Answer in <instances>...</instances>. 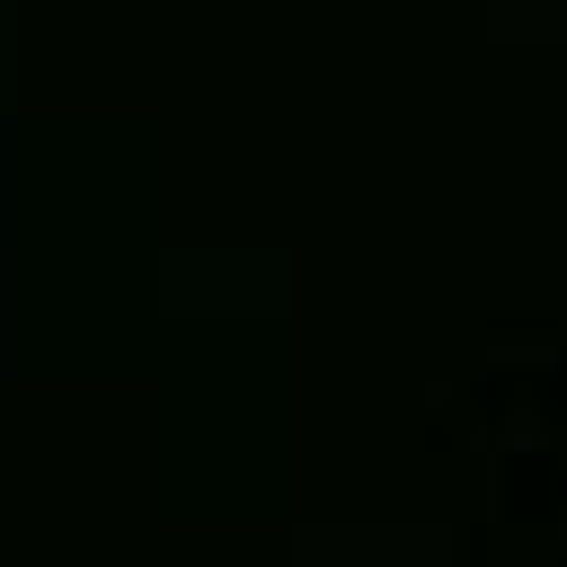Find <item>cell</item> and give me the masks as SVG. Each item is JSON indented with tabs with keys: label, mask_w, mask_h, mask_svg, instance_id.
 Segmentation results:
<instances>
[{
	"label": "cell",
	"mask_w": 567,
	"mask_h": 567,
	"mask_svg": "<svg viewBox=\"0 0 567 567\" xmlns=\"http://www.w3.org/2000/svg\"><path fill=\"white\" fill-rule=\"evenodd\" d=\"M558 540H567V514H558Z\"/></svg>",
	"instance_id": "3957f363"
},
{
	"label": "cell",
	"mask_w": 567,
	"mask_h": 567,
	"mask_svg": "<svg viewBox=\"0 0 567 567\" xmlns=\"http://www.w3.org/2000/svg\"><path fill=\"white\" fill-rule=\"evenodd\" d=\"M487 363H549V337H496Z\"/></svg>",
	"instance_id": "7a4b0ae2"
},
{
	"label": "cell",
	"mask_w": 567,
	"mask_h": 567,
	"mask_svg": "<svg viewBox=\"0 0 567 567\" xmlns=\"http://www.w3.org/2000/svg\"><path fill=\"white\" fill-rule=\"evenodd\" d=\"M496 443H505V452H540V443H549L540 408H532V399H514V408H505V425H496Z\"/></svg>",
	"instance_id": "6da1fadb"
}]
</instances>
